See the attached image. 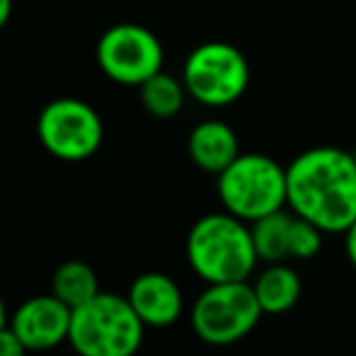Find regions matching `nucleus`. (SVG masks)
I'll return each mask as SVG.
<instances>
[{
    "label": "nucleus",
    "mask_w": 356,
    "mask_h": 356,
    "mask_svg": "<svg viewBox=\"0 0 356 356\" xmlns=\"http://www.w3.org/2000/svg\"><path fill=\"white\" fill-rule=\"evenodd\" d=\"M73 310L54 293L34 296L17 305L10 315V327L22 339L27 352H49L68 342Z\"/></svg>",
    "instance_id": "obj_10"
},
{
    "label": "nucleus",
    "mask_w": 356,
    "mask_h": 356,
    "mask_svg": "<svg viewBox=\"0 0 356 356\" xmlns=\"http://www.w3.org/2000/svg\"><path fill=\"white\" fill-rule=\"evenodd\" d=\"M0 356H27V347L22 344V339L13 332L10 325H5L0 330Z\"/></svg>",
    "instance_id": "obj_16"
},
{
    "label": "nucleus",
    "mask_w": 356,
    "mask_h": 356,
    "mask_svg": "<svg viewBox=\"0 0 356 356\" xmlns=\"http://www.w3.org/2000/svg\"><path fill=\"white\" fill-rule=\"evenodd\" d=\"M8 323H10V318H8V308H5V300H3V296H0V330H3Z\"/></svg>",
    "instance_id": "obj_19"
},
{
    "label": "nucleus",
    "mask_w": 356,
    "mask_h": 356,
    "mask_svg": "<svg viewBox=\"0 0 356 356\" xmlns=\"http://www.w3.org/2000/svg\"><path fill=\"white\" fill-rule=\"evenodd\" d=\"M252 282L254 296L262 305L264 315H284L296 308L303 293L300 274L286 262H272L262 269Z\"/></svg>",
    "instance_id": "obj_13"
},
{
    "label": "nucleus",
    "mask_w": 356,
    "mask_h": 356,
    "mask_svg": "<svg viewBox=\"0 0 356 356\" xmlns=\"http://www.w3.org/2000/svg\"><path fill=\"white\" fill-rule=\"evenodd\" d=\"M187 262L207 284L250 282L259 262L252 228L228 211L202 216L189 228Z\"/></svg>",
    "instance_id": "obj_2"
},
{
    "label": "nucleus",
    "mask_w": 356,
    "mask_h": 356,
    "mask_svg": "<svg viewBox=\"0 0 356 356\" xmlns=\"http://www.w3.org/2000/svg\"><path fill=\"white\" fill-rule=\"evenodd\" d=\"M10 15H13V0H0V29L8 24Z\"/></svg>",
    "instance_id": "obj_18"
},
{
    "label": "nucleus",
    "mask_w": 356,
    "mask_h": 356,
    "mask_svg": "<svg viewBox=\"0 0 356 356\" xmlns=\"http://www.w3.org/2000/svg\"><path fill=\"white\" fill-rule=\"evenodd\" d=\"M138 92H141L143 109L155 119L177 117L189 97L182 75L177 78V75L165 73V71H158L155 75H150L141 88H138Z\"/></svg>",
    "instance_id": "obj_14"
},
{
    "label": "nucleus",
    "mask_w": 356,
    "mask_h": 356,
    "mask_svg": "<svg viewBox=\"0 0 356 356\" xmlns=\"http://www.w3.org/2000/svg\"><path fill=\"white\" fill-rule=\"evenodd\" d=\"M182 80L194 102L211 109L230 107L248 92L250 63L235 44L204 42L189 51Z\"/></svg>",
    "instance_id": "obj_6"
},
{
    "label": "nucleus",
    "mask_w": 356,
    "mask_h": 356,
    "mask_svg": "<svg viewBox=\"0 0 356 356\" xmlns=\"http://www.w3.org/2000/svg\"><path fill=\"white\" fill-rule=\"evenodd\" d=\"M252 243L259 262H289L310 259L323 250V230L310 220L300 218L289 207L250 223Z\"/></svg>",
    "instance_id": "obj_9"
},
{
    "label": "nucleus",
    "mask_w": 356,
    "mask_h": 356,
    "mask_svg": "<svg viewBox=\"0 0 356 356\" xmlns=\"http://www.w3.org/2000/svg\"><path fill=\"white\" fill-rule=\"evenodd\" d=\"M37 136L49 155L80 163L99 150L104 127L92 104L78 97H58L39 112Z\"/></svg>",
    "instance_id": "obj_7"
},
{
    "label": "nucleus",
    "mask_w": 356,
    "mask_h": 356,
    "mask_svg": "<svg viewBox=\"0 0 356 356\" xmlns=\"http://www.w3.org/2000/svg\"><path fill=\"white\" fill-rule=\"evenodd\" d=\"M252 282L209 284L192 305V330L204 344L230 347L245 339L262 320Z\"/></svg>",
    "instance_id": "obj_5"
},
{
    "label": "nucleus",
    "mask_w": 356,
    "mask_h": 356,
    "mask_svg": "<svg viewBox=\"0 0 356 356\" xmlns=\"http://www.w3.org/2000/svg\"><path fill=\"white\" fill-rule=\"evenodd\" d=\"M51 293L56 296L61 303L75 310L90 298L99 293V282L95 269L83 259H68L54 272L51 277Z\"/></svg>",
    "instance_id": "obj_15"
},
{
    "label": "nucleus",
    "mask_w": 356,
    "mask_h": 356,
    "mask_svg": "<svg viewBox=\"0 0 356 356\" xmlns=\"http://www.w3.org/2000/svg\"><path fill=\"white\" fill-rule=\"evenodd\" d=\"M344 252H347L349 264L356 269V220L344 230Z\"/></svg>",
    "instance_id": "obj_17"
},
{
    "label": "nucleus",
    "mask_w": 356,
    "mask_h": 356,
    "mask_svg": "<svg viewBox=\"0 0 356 356\" xmlns=\"http://www.w3.org/2000/svg\"><path fill=\"white\" fill-rule=\"evenodd\" d=\"M352 155H354V160H356V145H354V150H352Z\"/></svg>",
    "instance_id": "obj_20"
},
{
    "label": "nucleus",
    "mask_w": 356,
    "mask_h": 356,
    "mask_svg": "<svg viewBox=\"0 0 356 356\" xmlns=\"http://www.w3.org/2000/svg\"><path fill=\"white\" fill-rule=\"evenodd\" d=\"M223 211L254 223L286 209V168L264 153H240L220 175H216Z\"/></svg>",
    "instance_id": "obj_4"
},
{
    "label": "nucleus",
    "mask_w": 356,
    "mask_h": 356,
    "mask_svg": "<svg viewBox=\"0 0 356 356\" xmlns=\"http://www.w3.org/2000/svg\"><path fill=\"white\" fill-rule=\"evenodd\" d=\"M163 61L160 39L136 22L112 24L97 42L99 71L127 88H141L150 75L163 71Z\"/></svg>",
    "instance_id": "obj_8"
},
{
    "label": "nucleus",
    "mask_w": 356,
    "mask_h": 356,
    "mask_svg": "<svg viewBox=\"0 0 356 356\" xmlns=\"http://www.w3.org/2000/svg\"><path fill=\"white\" fill-rule=\"evenodd\" d=\"M143 334L145 325L127 296L99 291L73 310L68 344L78 356H136Z\"/></svg>",
    "instance_id": "obj_3"
},
{
    "label": "nucleus",
    "mask_w": 356,
    "mask_h": 356,
    "mask_svg": "<svg viewBox=\"0 0 356 356\" xmlns=\"http://www.w3.org/2000/svg\"><path fill=\"white\" fill-rule=\"evenodd\" d=\"M127 298L145 327H172L184 313L182 291L172 277L163 272H145L136 277Z\"/></svg>",
    "instance_id": "obj_11"
},
{
    "label": "nucleus",
    "mask_w": 356,
    "mask_h": 356,
    "mask_svg": "<svg viewBox=\"0 0 356 356\" xmlns=\"http://www.w3.org/2000/svg\"><path fill=\"white\" fill-rule=\"evenodd\" d=\"M286 207L325 235H344L356 220V160L352 150L315 145L286 165Z\"/></svg>",
    "instance_id": "obj_1"
},
{
    "label": "nucleus",
    "mask_w": 356,
    "mask_h": 356,
    "mask_svg": "<svg viewBox=\"0 0 356 356\" xmlns=\"http://www.w3.org/2000/svg\"><path fill=\"white\" fill-rule=\"evenodd\" d=\"M187 153L199 170L220 175L243 150H240L238 134L230 124L220 119H204L189 131Z\"/></svg>",
    "instance_id": "obj_12"
}]
</instances>
